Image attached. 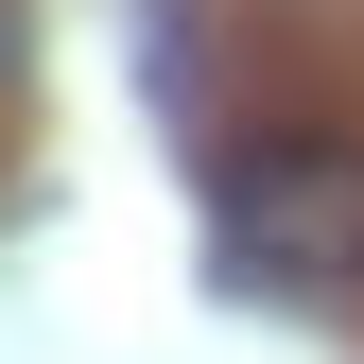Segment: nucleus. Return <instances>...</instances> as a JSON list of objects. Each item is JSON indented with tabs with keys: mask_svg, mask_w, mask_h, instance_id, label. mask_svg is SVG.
<instances>
[{
	"mask_svg": "<svg viewBox=\"0 0 364 364\" xmlns=\"http://www.w3.org/2000/svg\"><path fill=\"white\" fill-rule=\"evenodd\" d=\"M0 35H18V18H0Z\"/></svg>",
	"mask_w": 364,
	"mask_h": 364,
	"instance_id": "f03ea898",
	"label": "nucleus"
},
{
	"mask_svg": "<svg viewBox=\"0 0 364 364\" xmlns=\"http://www.w3.org/2000/svg\"><path fill=\"white\" fill-rule=\"evenodd\" d=\"M208 260L243 295H364V139H347V122L243 139L225 191H208Z\"/></svg>",
	"mask_w": 364,
	"mask_h": 364,
	"instance_id": "f257e3e1",
	"label": "nucleus"
}]
</instances>
